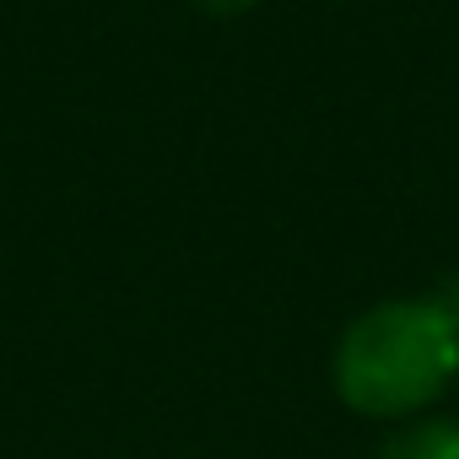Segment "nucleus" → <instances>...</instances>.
<instances>
[{
    "instance_id": "7ed1b4c3",
    "label": "nucleus",
    "mask_w": 459,
    "mask_h": 459,
    "mask_svg": "<svg viewBox=\"0 0 459 459\" xmlns=\"http://www.w3.org/2000/svg\"><path fill=\"white\" fill-rule=\"evenodd\" d=\"M260 6V0H195V12H205V17H216V22H238V17H249Z\"/></svg>"
},
{
    "instance_id": "f03ea898",
    "label": "nucleus",
    "mask_w": 459,
    "mask_h": 459,
    "mask_svg": "<svg viewBox=\"0 0 459 459\" xmlns=\"http://www.w3.org/2000/svg\"><path fill=\"white\" fill-rule=\"evenodd\" d=\"M378 459H459V416L421 411L411 421H394L378 443Z\"/></svg>"
},
{
    "instance_id": "20e7f679",
    "label": "nucleus",
    "mask_w": 459,
    "mask_h": 459,
    "mask_svg": "<svg viewBox=\"0 0 459 459\" xmlns=\"http://www.w3.org/2000/svg\"><path fill=\"white\" fill-rule=\"evenodd\" d=\"M454 389H459V384H454Z\"/></svg>"
},
{
    "instance_id": "f257e3e1",
    "label": "nucleus",
    "mask_w": 459,
    "mask_h": 459,
    "mask_svg": "<svg viewBox=\"0 0 459 459\" xmlns=\"http://www.w3.org/2000/svg\"><path fill=\"white\" fill-rule=\"evenodd\" d=\"M459 384V325L432 292L362 308L330 351V389L368 421H411Z\"/></svg>"
}]
</instances>
